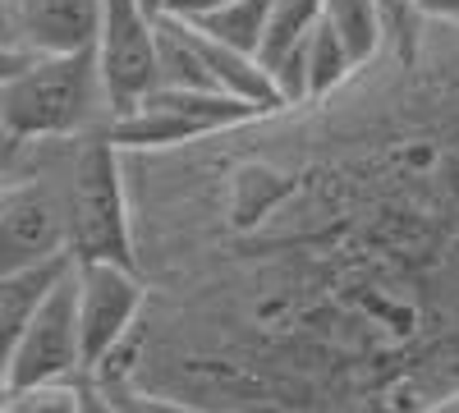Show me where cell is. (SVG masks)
<instances>
[{
	"label": "cell",
	"mask_w": 459,
	"mask_h": 413,
	"mask_svg": "<svg viewBox=\"0 0 459 413\" xmlns=\"http://www.w3.org/2000/svg\"><path fill=\"white\" fill-rule=\"evenodd\" d=\"M110 97L97 51L23 56L0 88V133L5 138H79L106 129Z\"/></svg>",
	"instance_id": "1"
},
{
	"label": "cell",
	"mask_w": 459,
	"mask_h": 413,
	"mask_svg": "<svg viewBox=\"0 0 459 413\" xmlns=\"http://www.w3.org/2000/svg\"><path fill=\"white\" fill-rule=\"evenodd\" d=\"M65 216H69L74 262H129L134 267V216L125 189V161L106 129L79 133L69 147Z\"/></svg>",
	"instance_id": "2"
},
{
	"label": "cell",
	"mask_w": 459,
	"mask_h": 413,
	"mask_svg": "<svg viewBox=\"0 0 459 413\" xmlns=\"http://www.w3.org/2000/svg\"><path fill=\"white\" fill-rule=\"evenodd\" d=\"M262 116L257 106L225 97V92H194V88H147L134 106L106 120V133L120 152H152V147H179L230 125Z\"/></svg>",
	"instance_id": "3"
},
{
	"label": "cell",
	"mask_w": 459,
	"mask_h": 413,
	"mask_svg": "<svg viewBox=\"0 0 459 413\" xmlns=\"http://www.w3.org/2000/svg\"><path fill=\"white\" fill-rule=\"evenodd\" d=\"M143 304L147 280L138 267H129V262H74V317H79L83 372H92L138 326Z\"/></svg>",
	"instance_id": "4"
},
{
	"label": "cell",
	"mask_w": 459,
	"mask_h": 413,
	"mask_svg": "<svg viewBox=\"0 0 459 413\" xmlns=\"http://www.w3.org/2000/svg\"><path fill=\"white\" fill-rule=\"evenodd\" d=\"M5 382L32 386V382H56V377H83V354H79V317H74V262L56 276L47 298L32 308L28 326L5 358Z\"/></svg>",
	"instance_id": "5"
},
{
	"label": "cell",
	"mask_w": 459,
	"mask_h": 413,
	"mask_svg": "<svg viewBox=\"0 0 459 413\" xmlns=\"http://www.w3.org/2000/svg\"><path fill=\"white\" fill-rule=\"evenodd\" d=\"M10 42L23 56H69L97 47V0H5Z\"/></svg>",
	"instance_id": "6"
},
{
	"label": "cell",
	"mask_w": 459,
	"mask_h": 413,
	"mask_svg": "<svg viewBox=\"0 0 459 413\" xmlns=\"http://www.w3.org/2000/svg\"><path fill=\"white\" fill-rule=\"evenodd\" d=\"M69 267V257L60 262H42V267H19V271H0V367H5L19 331L28 326L32 308L47 298V289L56 285V276Z\"/></svg>",
	"instance_id": "7"
},
{
	"label": "cell",
	"mask_w": 459,
	"mask_h": 413,
	"mask_svg": "<svg viewBox=\"0 0 459 413\" xmlns=\"http://www.w3.org/2000/svg\"><path fill=\"white\" fill-rule=\"evenodd\" d=\"M322 19L335 28L354 65H368L386 42V0H322Z\"/></svg>",
	"instance_id": "8"
},
{
	"label": "cell",
	"mask_w": 459,
	"mask_h": 413,
	"mask_svg": "<svg viewBox=\"0 0 459 413\" xmlns=\"http://www.w3.org/2000/svg\"><path fill=\"white\" fill-rule=\"evenodd\" d=\"M322 19V0H266V23L257 42V65H276L285 51H294Z\"/></svg>",
	"instance_id": "9"
},
{
	"label": "cell",
	"mask_w": 459,
	"mask_h": 413,
	"mask_svg": "<svg viewBox=\"0 0 459 413\" xmlns=\"http://www.w3.org/2000/svg\"><path fill=\"white\" fill-rule=\"evenodd\" d=\"M359 65L344 51V42L335 37V28L326 19H317V28L303 37V83H308V101L335 92L344 79H350Z\"/></svg>",
	"instance_id": "10"
},
{
	"label": "cell",
	"mask_w": 459,
	"mask_h": 413,
	"mask_svg": "<svg viewBox=\"0 0 459 413\" xmlns=\"http://www.w3.org/2000/svg\"><path fill=\"white\" fill-rule=\"evenodd\" d=\"M188 23H198L203 32H212L225 47H239V51L257 56L262 23H266V0H225L221 10H212L203 19H188Z\"/></svg>",
	"instance_id": "11"
},
{
	"label": "cell",
	"mask_w": 459,
	"mask_h": 413,
	"mask_svg": "<svg viewBox=\"0 0 459 413\" xmlns=\"http://www.w3.org/2000/svg\"><path fill=\"white\" fill-rule=\"evenodd\" d=\"M5 413H79V377H56V382H32L10 386Z\"/></svg>",
	"instance_id": "12"
},
{
	"label": "cell",
	"mask_w": 459,
	"mask_h": 413,
	"mask_svg": "<svg viewBox=\"0 0 459 413\" xmlns=\"http://www.w3.org/2000/svg\"><path fill=\"white\" fill-rule=\"evenodd\" d=\"M97 386H101V382H97ZM101 391L110 395L115 413H184V409H175L170 400L152 395V391H138V386H101Z\"/></svg>",
	"instance_id": "13"
},
{
	"label": "cell",
	"mask_w": 459,
	"mask_h": 413,
	"mask_svg": "<svg viewBox=\"0 0 459 413\" xmlns=\"http://www.w3.org/2000/svg\"><path fill=\"white\" fill-rule=\"evenodd\" d=\"M79 413H115L110 395H106L92 377H79Z\"/></svg>",
	"instance_id": "14"
},
{
	"label": "cell",
	"mask_w": 459,
	"mask_h": 413,
	"mask_svg": "<svg viewBox=\"0 0 459 413\" xmlns=\"http://www.w3.org/2000/svg\"><path fill=\"white\" fill-rule=\"evenodd\" d=\"M225 0H166L161 5V14H175V19H203V14H212V10H221Z\"/></svg>",
	"instance_id": "15"
},
{
	"label": "cell",
	"mask_w": 459,
	"mask_h": 413,
	"mask_svg": "<svg viewBox=\"0 0 459 413\" xmlns=\"http://www.w3.org/2000/svg\"><path fill=\"white\" fill-rule=\"evenodd\" d=\"M409 5L423 14V19H437V23H459V0H409Z\"/></svg>",
	"instance_id": "16"
},
{
	"label": "cell",
	"mask_w": 459,
	"mask_h": 413,
	"mask_svg": "<svg viewBox=\"0 0 459 413\" xmlns=\"http://www.w3.org/2000/svg\"><path fill=\"white\" fill-rule=\"evenodd\" d=\"M23 65V51L19 47H5V42H0V88H5V79H10V73Z\"/></svg>",
	"instance_id": "17"
},
{
	"label": "cell",
	"mask_w": 459,
	"mask_h": 413,
	"mask_svg": "<svg viewBox=\"0 0 459 413\" xmlns=\"http://www.w3.org/2000/svg\"><path fill=\"white\" fill-rule=\"evenodd\" d=\"M423 413H459V391H450V395H441V400H432Z\"/></svg>",
	"instance_id": "18"
},
{
	"label": "cell",
	"mask_w": 459,
	"mask_h": 413,
	"mask_svg": "<svg viewBox=\"0 0 459 413\" xmlns=\"http://www.w3.org/2000/svg\"><path fill=\"white\" fill-rule=\"evenodd\" d=\"M0 42L14 47V42H10V14H5V0H0Z\"/></svg>",
	"instance_id": "19"
},
{
	"label": "cell",
	"mask_w": 459,
	"mask_h": 413,
	"mask_svg": "<svg viewBox=\"0 0 459 413\" xmlns=\"http://www.w3.org/2000/svg\"><path fill=\"white\" fill-rule=\"evenodd\" d=\"M5 404H10V382H5V372H0V413H5Z\"/></svg>",
	"instance_id": "20"
},
{
	"label": "cell",
	"mask_w": 459,
	"mask_h": 413,
	"mask_svg": "<svg viewBox=\"0 0 459 413\" xmlns=\"http://www.w3.org/2000/svg\"><path fill=\"white\" fill-rule=\"evenodd\" d=\"M143 5H147L152 14H161V5H166V0H143Z\"/></svg>",
	"instance_id": "21"
},
{
	"label": "cell",
	"mask_w": 459,
	"mask_h": 413,
	"mask_svg": "<svg viewBox=\"0 0 459 413\" xmlns=\"http://www.w3.org/2000/svg\"><path fill=\"white\" fill-rule=\"evenodd\" d=\"M0 161H5V133H0Z\"/></svg>",
	"instance_id": "22"
}]
</instances>
